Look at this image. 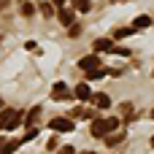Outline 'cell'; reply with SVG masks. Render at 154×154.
I'll list each match as a JSON object with an SVG mask.
<instances>
[{
    "label": "cell",
    "mask_w": 154,
    "mask_h": 154,
    "mask_svg": "<svg viewBox=\"0 0 154 154\" xmlns=\"http://www.w3.org/2000/svg\"><path fill=\"white\" fill-rule=\"evenodd\" d=\"M51 97H54V100H68V97H70V89H68L62 81H57V84L51 87Z\"/></svg>",
    "instance_id": "obj_5"
},
{
    "label": "cell",
    "mask_w": 154,
    "mask_h": 154,
    "mask_svg": "<svg viewBox=\"0 0 154 154\" xmlns=\"http://www.w3.org/2000/svg\"><path fill=\"white\" fill-rule=\"evenodd\" d=\"M68 32L76 38V35H81V27H79V24H68Z\"/></svg>",
    "instance_id": "obj_17"
},
{
    "label": "cell",
    "mask_w": 154,
    "mask_h": 154,
    "mask_svg": "<svg viewBox=\"0 0 154 154\" xmlns=\"http://www.w3.org/2000/svg\"><path fill=\"white\" fill-rule=\"evenodd\" d=\"M108 106H111V97H108V95H103V92H100V95H95V108H100V111H103V108H108Z\"/></svg>",
    "instance_id": "obj_8"
},
{
    "label": "cell",
    "mask_w": 154,
    "mask_h": 154,
    "mask_svg": "<svg viewBox=\"0 0 154 154\" xmlns=\"http://www.w3.org/2000/svg\"><path fill=\"white\" fill-rule=\"evenodd\" d=\"M0 106H3V100H0Z\"/></svg>",
    "instance_id": "obj_28"
},
{
    "label": "cell",
    "mask_w": 154,
    "mask_h": 154,
    "mask_svg": "<svg viewBox=\"0 0 154 154\" xmlns=\"http://www.w3.org/2000/svg\"><path fill=\"white\" fill-rule=\"evenodd\" d=\"M84 154H95V152H84Z\"/></svg>",
    "instance_id": "obj_27"
},
{
    "label": "cell",
    "mask_w": 154,
    "mask_h": 154,
    "mask_svg": "<svg viewBox=\"0 0 154 154\" xmlns=\"http://www.w3.org/2000/svg\"><path fill=\"white\" fill-rule=\"evenodd\" d=\"M149 24H152V16H146V14H143V16H138V19L133 22V27H135V30H146Z\"/></svg>",
    "instance_id": "obj_9"
},
{
    "label": "cell",
    "mask_w": 154,
    "mask_h": 154,
    "mask_svg": "<svg viewBox=\"0 0 154 154\" xmlns=\"http://www.w3.org/2000/svg\"><path fill=\"white\" fill-rule=\"evenodd\" d=\"M35 135H38V130H35V127H30V130H27V135H24V138H22V141H32V138H35Z\"/></svg>",
    "instance_id": "obj_20"
},
{
    "label": "cell",
    "mask_w": 154,
    "mask_h": 154,
    "mask_svg": "<svg viewBox=\"0 0 154 154\" xmlns=\"http://www.w3.org/2000/svg\"><path fill=\"white\" fill-rule=\"evenodd\" d=\"M73 8L81 11V14H87V11L92 8V3H89V0H73Z\"/></svg>",
    "instance_id": "obj_12"
},
{
    "label": "cell",
    "mask_w": 154,
    "mask_h": 154,
    "mask_svg": "<svg viewBox=\"0 0 154 154\" xmlns=\"http://www.w3.org/2000/svg\"><path fill=\"white\" fill-rule=\"evenodd\" d=\"M60 22L62 24H73V8H62L60 11Z\"/></svg>",
    "instance_id": "obj_10"
},
{
    "label": "cell",
    "mask_w": 154,
    "mask_h": 154,
    "mask_svg": "<svg viewBox=\"0 0 154 154\" xmlns=\"http://www.w3.org/2000/svg\"><path fill=\"white\" fill-rule=\"evenodd\" d=\"M16 146H19V141H11V143H5V146H3V154H14V152H16Z\"/></svg>",
    "instance_id": "obj_16"
},
{
    "label": "cell",
    "mask_w": 154,
    "mask_h": 154,
    "mask_svg": "<svg viewBox=\"0 0 154 154\" xmlns=\"http://www.w3.org/2000/svg\"><path fill=\"white\" fill-rule=\"evenodd\" d=\"M3 146H5V141H3V138H0V154H3Z\"/></svg>",
    "instance_id": "obj_24"
},
{
    "label": "cell",
    "mask_w": 154,
    "mask_h": 154,
    "mask_svg": "<svg viewBox=\"0 0 154 154\" xmlns=\"http://www.w3.org/2000/svg\"><path fill=\"white\" fill-rule=\"evenodd\" d=\"M119 127V119L116 116H111V119H92V125H89V133L92 135H97V138H106L108 133H114Z\"/></svg>",
    "instance_id": "obj_1"
},
{
    "label": "cell",
    "mask_w": 154,
    "mask_h": 154,
    "mask_svg": "<svg viewBox=\"0 0 154 154\" xmlns=\"http://www.w3.org/2000/svg\"><path fill=\"white\" fill-rule=\"evenodd\" d=\"M152 76H154V73H152Z\"/></svg>",
    "instance_id": "obj_30"
},
{
    "label": "cell",
    "mask_w": 154,
    "mask_h": 154,
    "mask_svg": "<svg viewBox=\"0 0 154 154\" xmlns=\"http://www.w3.org/2000/svg\"><path fill=\"white\" fill-rule=\"evenodd\" d=\"M32 14H35V5L32 3H24L22 5V16H32Z\"/></svg>",
    "instance_id": "obj_14"
},
{
    "label": "cell",
    "mask_w": 154,
    "mask_h": 154,
    "mask_svg": "<svg viewBox=\"0 0 154 154\" xmlns=\"http://www.w3.org/2000/svg\"><path fill=\"white\" fill-rule=\"evenodd\" d=\"M92 46H95V51H116V43L111 38H97Z\"/></svg>",
    "instance_id": "obj_6"
},
{
    "label": "cell",
    "mask_w": 154,
    "mask_h": 154,
    "mask_svg": "<svg viewBox=\"0 0 154 154\" xmlns=\"http://www.w3.org/2000/svg\"><path fill=\"white\" fill-rule=\"evenodd\" d=\"M41 14H43V16H54V5H49V3H41Z\"/></svg>",
    "instance_id": "obj_15"
},
{
    "label": "cell",
    "mask_w": 154,
    "mask_h": 154,
    "mask_svg": "<svg viewBox=\"0 0 154 154\" xmlns=\"http://www.w3.org/2000/svg\"><path fill=\"white\" fill-rule=\"evenodd\" d=\"M49 127L54 130V133H73V119H65V116H57V119H51L49 122Z\"/></svg>",
    "instance_id": "obj_3"
},
{
    "label": "cell",
    "mask_w": 154,
    "mask_h": 154,
    "mask_svg": "<svg viewBox=\"0 0 154 154\" xmlns=\"http://www.w3.org/2000/svg\"><path fill=\"white\" fill-rule=\"evenodd\" d=\"M135 32V27H119V30H114V41L116 38H127V35H133Z\"/></svg>",
    "instance_id": "obj_11"
},
{
    "label": "cell",
    "mask_w": 154,
    "mask_h": 154,
    "mask_svg": "<svg viewBox=\"0 0 154 154\" xmlns=\"http://www.w3.org/2000/svg\"><path fill=\"white\" fill-rule=\"evenodd\" d=\"M122 141V135H106V143L108 146H114V143H119Z\"/></svg>",
    "instance_id": "obj_18"
},
{
    "label": "cell",
    "mask_w": 154,
    "mask_h": 154,
    "mask_svg": "<svg viewBox=\"0 0 154 154\" xmlns=\"http://www.w3.org/2000/svg\"><path fill=\"white\" fill-rule=\"evenodd\" d=\"M103 76H106V68H95V70H87V79H92V81H95V79H103Z\"/></svg>",
    "instance_id": "obj_13"
},
{
    "label": "cell",
    "mask_w": 154,
    "mask_h": 154,
    "mask_svg": "<svg viewBox=\"0 0 154 154\" xmlns=\"http://www.w3.org/2000/svg\"><path fill=\"white\" fill-rule=\"evenodd\" d=\"M5 5H8V0H0V11H3V8H5Z\"/></svg>",
    "instance_id": "obj_22"
},
{
    "label": "cell",
    "mask_w": 154,
    "mask_h": 154,
    "mask_svg": "<svg viewBox=\"0 0 154 154\" xmlns=\"http://www.w3.org/2000/svg\"><path fill=\"white\" fill-rule=\"evenodd\" d=\"M51 3H54V5H62V3H65V0H51Z\"/></svg>",
    "instance_id": "obj_23"
},
{
    "label": "cell",
    "mask_w": 154,
    "mask_h": 154,
    "mask_svg": "<svg viewBox=\"0 0 154 154\" xmlns=\"http://www.w3.org/2000/svg\"><path fill=\"white\" fill-rule=\"evenodd\" d=\"M152 119H154V108H152Z\"/></svg>",
    "instance_id": "obj_26"
},
{
    "label": "cell",
    "mask_w": 154,
    "mask_h": 154,
    "mask_svg": "<svg viewBox=\"0 0 154 154\" xmlns=\"http://www.w3.org/2000/svg\"><path fill=\"white\" fill-rule=\"evenodd\" d=\"M152 149H154V135H152Z\"/></svg>",
    "instance_id": "obj_25"
},
{
    "label": "cell",
    "mask_w": 154,
    "mask_h": 154,
    "mask_svg": "<svg viewBox=\"0 0 154 154\" xmlns=\"http://www.w3.org/2000/svg\"><path fill=\"white\" fill-rule=\"evenodd\" d=\"M38 114H41V108H38V106H35V108H32V111H30V114H27V119H24V122H32V119H35V116H38Z\"/></svg>",
    "instance_id": "obj_19"
},
{
    "label": "cell",
    "mask_w": 154,
    "mask_h": 154,
    "mask_svg": "<svg viewBox=\"0 0 154 154\" xmlns=\"http://www.w3.org/2000/svg\"><path fill=\"white\" fill-rule=\"evenodd\" d=\"M111 3H114V0H111Z\"/></svg>",
    "instance_id": "obj_29"
},
{
    "label": "cell",
    "mask_w": 154,
    "mask_h": 154,
    "mask_svg": "<svg viewBox=\"0 0 154 154\" xmlns=\"http://www.w3.org/2000/svg\"><path fill=\"white\" fill-rule=\"evenodd\" d=\"M73 95L81 100V103H87V100H92V89H89V84L84 81V84H79L76 89H73Z\"/></svg>",
    "instance_id": "obj_7"
},
{
    "label": "cell",
    "mask_w": 154,
    "mask_h": 154,
    "mask_svg": "<svg viewBox=\"0 0 154 154\" xmlns=\"http://www.w3.org/2000/svg\"><path fill=\"white\" fill-rule=\"evenodd\" d=\"M79 68L87 73V70H95V68H100V60H97V54H89V57H81L79 60Z\"/></svg>",
    "instance_id": "obj_4"
},
{
    "label": "cell",
    "mask_w": 154,
    "mask_h": 154,
    "mask_svg": "<svg viewBox=\"0 0 154 154\" xmlns=\"http://www.w3.org/2000/svg\"><path fill=\"white\" fill-rule=\"evenodd\" d=\"M22 125V114L19 111H3L0 114V130H16Z\"/></svg>",
    "instance_id": "obj_2"
},
{
    "label": "cell",
    "mask_w": 154,
    "mask_h": 154,
    "mask_svg": "<svg viewBox=\"0 0 154 154\" xmlns=\"http://www.w3.org/2000/svg\"><path fill=\"white\" fill-rule=\"evenodd\" d=\"M60 154H76V152H73V146H62V149H60Z\"/></svg>",
    "instance_id": "obj_21"
}]
</instances>
